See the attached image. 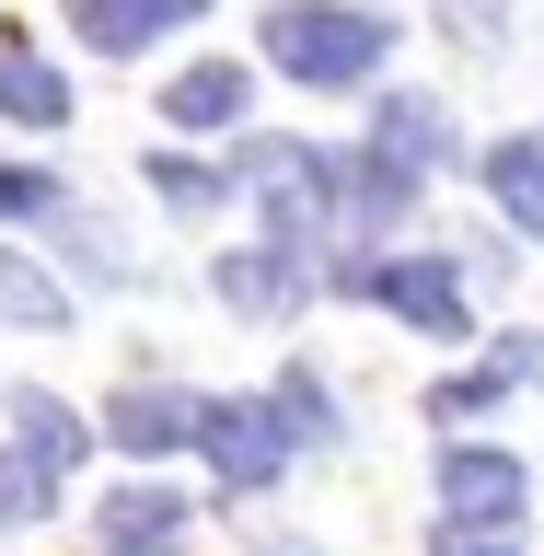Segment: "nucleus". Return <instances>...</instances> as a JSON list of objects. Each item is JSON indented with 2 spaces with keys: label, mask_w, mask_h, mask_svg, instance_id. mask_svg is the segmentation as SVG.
Listing matches in <instances>:
<instances>
[{
  "label": "nucleus",
  "mask_w": 544,
  "mask_h": 556,
  "mask_svg": "<svg viewBox=\"0 0 544 556\" xmlns=\"http://www.w3.org/2000/svg\"><path fill=\"white\" fill-rule=\"evenodd\" d=\"M267 59L313 93H347V81H371L394 59V24L382 12H337V0H278L267 12Z\"/></svg>",
  "instance_id": "f257e3e1"
},
{
  "label": "nucleus",
  "mask_w": 544,
  "mask_h": 556,
  "mask_svg": "<svg viewBox=\"0 0 544 556\" xmlns=\"http://www.w3.org/2000/svg\"><path fill=\"white\" fill-rule=\"evenodd\" d=\"M521 498H533V476H521L510 452H486V441L441 452V510H452V545H510Z\"/></svg>",
  "instance_id": "f03ea898"
},
{
  "label": "nucleus",
  "mask_w": 544,
  "mask_h": 556,
  "mask_svg": "<svg viewBox=\"0 0 544 556\" xmlns=\"http://www.w3.org/2000/svg\"><path fill=\"white\" fill-rule=\"evenodd\" d=\"M337 290H371L394 325H417V337H464V290H452L441 255H371V267H347Z\"/></svg>",
  "instance_id": "7ed1b4c3"
},
{
  "label": "nucleus",
  "mask_w": 544,
  "mask_h": 556,
  "mask_svg": "<svg viewBox=\"0 0 544 556\" xmlns=\"http://www.w3.org/2000/svg\"><path fill=\"white\" fill-rule=\"evenodd\" d=\"M208 464H220V486H278L290 476V441H302V429H290V417L278 406H208Z\"/></svg>",
  "instance_id": "20e7f679"
},
{
  "label": "nucleus",
  "mask_w": 544,
  "mask_h": 556,
  "mask_svg": "<svg viewBox=\"0 0 544 556\" xmlns=\"http://www.w3.org/2000/svg\"><path fill=\"white\" fill-rule=\"evenodd\" d=\"M104 429H116L128 464H163L174 441H198V429H208V406H198V394H174V382H128V394L104 406Z\"/></svg>",
  "instance_id": "39448f33"
},
{
  "label": "nucleus",
  "mask_w": 544,
  "mask_h": 556,
  "mask_svg": "<svg viewBox=\"0 0 544 556\" xmlns=\"http://www.w3.org/2000/svg\"><path fill=\"white\" fill-rule=\"evenodd\" d=\"M208 0H69V24H81V47H104V59H139L151 35L198 24Z\"/></svg>",
  "instance_id": "423d86ee"
},
{
  "label": "nucleus",
  "mask_w": 544,
  "mask_h": 556,
  "mask_svg": "<svg viewBox=\"0 0 544 556\" xmlns=\"http://www.w3.org/2000/svg\"><path fill=\"white\" fill-rule=\"evenodd\" d=\"M243 104H255V81H243V59H198V70H174L163 116H174V128H243Z\"/></svg>",
  "instance_id": "0eeeda50"
},
{
  "label": "nucleus",
  "mask_w": 544,
  "mask_h": 556,
  "mask_svg": "<svg viewBox=\"0 0 544 556\" xmlns=\"http://www.w3.org/2000/svg\"><path fill=\"white\" fill-rule=\"evenodd\" d=\"M220 302L255 313V325H278V313L313 302V278H302V255H220Z\"/></svg>",
  "instance_id": "6e6552de"
},
{
  "label": "nucleus",
  "mask_w": 544,
  "mask_h": 556,
  "mask_svg": "<svg viewBox=\"0 0 544 556\" xmlns=\"http://www.w3.org/2000/svg\"><path fill=\"white\" fill-rule=\"evenodd\" d=\"M186 533V498L174 486H116L104 498V556H163Z\"/></svg>",
  "instance_id": "1a4fd4ad"
},
{
  "label": "nucleus",
  "mask_w": 544,
  "mask_h": 556,
  "mask_svg": "<svg viewBox=\"0 0 544 556\" xmlns=\"http://www.w3.org/2000/svg\"><path fill=\"white\" fill-rule=\"evenodd\" d=\"M441 139H452L441 93H382V128H371V151H382L394 174H429V163H441Z\"/></svg>",
  "instance_id": "9d476101"
},
{
  "label": "nucleus",
  "mask_w": 544,
  "mask_h": 556,
  "mask_svg": "<svg viewBox=\"0 0 544 556\" xmlns=\"http://www.w3.org/2000/svg\"><path fill=\"white\" fill-rule=\"evenodd\" d=\"M0 116H24V128H59L69 116V81L35 59L24 35H0Z\"/></svg>",
  "instance_id": "9b49d317"
},
{
  "label": "nucleus",
  "mask_w": 544,
  "mask_h": 556,
  "mask_svg": "<svg viewBox=\"0 0 544 556\" xmlns=\"http://www.w3.org/2000/svg\"><path fill=\"white\" fill-rule=\"evenodd\" d=\"M486 186H498V208L544 243V139H498V151H486Z\"/></svg>",
  "instance_id": "f8f14e48"
},
{
  "label": "nucleus",
  "mask_w": 544,
  "mask_h": 556,
  "mask_svg": "<svg viewBox=\"0 0 544 556\" xmlns=\"http://www.w3.org/2000/svg\"><path fill=\"white\" fill-rule=\"evenodd\" d=\"M0 313H12V325H35V337H59V325H69V290L35 267V255H0Z\"/></svg>",
  "instance_id": "ddd939ff"
},
{
  "label": "nucleus",
  "mask_w": 544,
  "mask_h": 556,
  "mask_svg": "<svg viewBox=\"0 0 544 556\" xmlns=\"http://www.w3.org/2000/svg\"><path fill=\"white\" fill-rule=\"evenodd\" d=\"M12 441H24L47 476H59V464H81V417H69L59 394H12Z\"/></svg>",
  "instance_id": "4468645a"
},
{
  "label": "nucleus",
  "mask_w": 544,
  "mask_h": 556,
  "mask_svg": "<svg viewBox=\"0 0 544 556\" xmlns=\"http://www.w3.org/2000/svg\"><path fill=\"white\" fill-rule=\"evenodd\" d=\"M47 510H59V476L35 452H0V521H47Z\"/></svg>",
  "instance_id": "2eb2a0df"
},
{
  "label": "nucleus",
  "mask_w": 544,
  "mask_h": 556,
  "mask_svg": "<svg viewBox=\"0 0 544 556\" xmlns=\"http://www.w3.org/2000/svg\"><path fill=\"white\" fill-rule=\"evenodd\" d=\"M59 208V174L47 163H0V220H47Z\"/></svg>",
  "instance_id": "dca6fc26"
},
{
  "label": "nucleus",
  "mask_w": 544,
  "mask_h": 556,
  "mask_svg": "<svg viewBox=\"0 0 544 556\" xmlns=\"http://www.w3.org/2000/svg\"><path fill=\"white\" fill-rule=\"evenodd\" d=\"M151 186H163V208H208V198H220V174L186 163V151H163V163H151Z\"/></svg>",
  "instance_id": "f3484780"
},
{
  "label": "nucleus",
  "mask_w": 544,
  "mask_h": 556,
  "mask_svg": "<svg viewBox=\"0 0 544 556\" xmlns=\"http://www.w3.org/2000/svg\"><path fill=\"white\" fill-rule=\"evenodd\" d=\"M278 417H290V429H313V441L337 429V406H325V382H313V371H290V382H278Z\"/></svg>",
  "instance_id": "a211bd4d"
},
{
  "label": "nucleus",
  "mask_w": 544,
  "mask_h": 556,
  "mask_svg": "<svg viewBox=\"0 0 544 556\" xmlns=\"http://www.w3.org/2000/svg\"><path fill=\"white\" fill-rule=\"evenodd\" d=\"M498 382H510L498 359H486V371H452V382H441V417H476V406H498Z\"/></svg>",
  "instance_id": "6ab92c4d"
},
{
  "label": "nucleus",
  "mask_w": 544,
  "mask_h": 556,
  "mask_svg": "<svg viewBox=\"0 0 544 556\" xmlns=\"http://www.w3.org/2000/svg\"><path fill=\"white\" fill-rule=\"evenodd\" d=\"M498 371H510V382H544V337H498Z\"/></svg>",
  "instance_id": "aec40b11"
},
{
  "label": "nucleus",
  "mask_w": 544,
  "mask_h": 556,
  "mask_svg": "<svg viewBox=\"0 0 544 556\" xmlns=\"http://www.w3.org/2000/svg\"><path fill=\"white\" fill-rule=\"evenodd\" d=\"M452 556H510V545H452Z\"/></svg>",
  "instance_id": "412c9836"
}]
</instances>
